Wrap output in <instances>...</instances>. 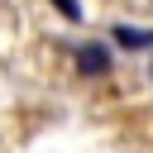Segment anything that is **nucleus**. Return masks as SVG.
I'll return each mask as SVG.
<instances>
[{
	"label": "nucleus",
	"instance_id": "7ed1b4c3",
	"mask_svg": "<svg viewBox=\"0 0 153 153\" xmlns=\"http://www.w3.org/2000/svg\"><path fill=\"white\" fill-rule=\"evenodd\" d=\"M53 10H62V19H72V24L81 19V5L76 0H53Z\"/></svg>",
	"mask_w": 153,
	"mask_h": 153
},
{
	"label": "nucleus",
	"instance_id": "f03ea898",
	"mask_svg": "<svg viewBox=\"0 0 153 153\" xmlns=\"http://www.w3.org/2000/svg\"><path fill=\"white\" fill-rule=\"evenodd\" d=\"M120 48H129V53H148L153 48V29H134V24H115V33H110Z\"/></svg>",
	"mask_w": 153,
	"mask_h": 153
},
{
	"label": "nucleus",
	"instance_id": "f257e3e1",
	"mask_svg": "<svg viewBox=\"0 0 153 153\" xmlns=\"http://www.w3.org/2000/svg\"><path fill=\"white\" fill-rule=\"evenodd\" d=\"M72 62H76V76H91V81H96V76H110V67H115L105 43H81V48L72 53Z\"/></svg>",
	"mask_w": 153,
	"mask_h": 153
}]
</instances>
